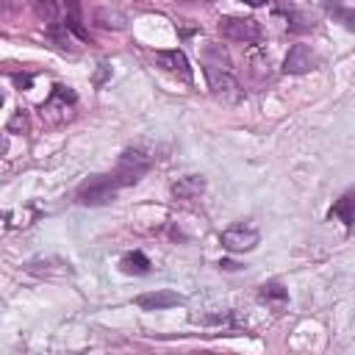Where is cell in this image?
<instances>
[{
  "label": "cell",
  "instance_id": "obj_1",
  "mask_svg": "<svg viewBox=\"0 0 355 355\" xmlns=\"http://www.w3.org/2000/svg\"><path fill=\"white\" fill-rule=\"evenodd\" d=\"M119 194V183L114 180V175H92L86 178L80 186H78V202L80 205H89V208H97V205H108L114 202Z\"/></svg>",
  "mask_w": 355,
  "mask_h": 355
},
{
  "label": "cell",
  "instance_id": "obj_2",
  "mask_svg": "<svg viewBox=\"0 0 355 355\" xmlns=\"http://www.w3.org/2000/svg\"><path fill=\"white\" fill-rule=\"evenodd\" d=\"M150 166H153V161H150V155L144 153V150H139V147H130V150H125L122 155H119V161H116V166H114V180L119 183V189L122 186H133V183H139L147 172H150Z\"/></svg>",
  "mask_w": 355,
  "mask_h": 355
},
{
  "label": "cell",
  "instance_id": "obj_3",
  "mask_svg": "<svg viewBox=\"0 0 355 355\" xmlns=\"http://www.w3.org/2000/svg\"><path fill=\"white\" fill-rule=\"evenodd\" d=\"M219 241H222V247L227 250V252H250V250H255L258 244H261V233H258V227L252 225V222H236V225H230L227 230H222V236H219Z\"/></svg>",
  "mask_w": 355,
  "mask_h": 355
},
{
  "label": "cell",
  "instance_id": "obj_4",
  "mask_svg": "<svg viewBox=\"0 0 355 355\" xmlns=\"http://www.w3.org/2000/svg\"><path fill=\"white\" fill-rule=\"evenodd\" d=\"M216 31H219V36H225L230 42H241V44H252L261 39V25L252 17H222Z\"/></svg>",
  "mask_w": 355,
  "mask_h": 355
},
{
  "label": "cell",
  "instance_id": "obj_5",
  "mask_svg": "<svg viewBox=\"0 0 355 355\" xmlns=\"http://www.w3.org/2000/svg\"><path fill=\"white\" fill-rule=\"evenodd\" d=\"M319 67V55L308 44H291V50L283 58V72L288 75H305Z\"/></svg>",
  "mask_w": 355,
  "mask_h": 355
},
{
  "label": "cell",
  "instance_id": "obj_6",
  "mask_svg": "<svg viewBox=\"0 0 355 355\" xmlns=\"http://www.w3.org/2000/svg\"><path fill=\"white\" fill-rule=\"evenodd\" d=\"M155 64H158L164 72L180 78V80H186V83H191V78H194V69H191V64H189V58H186L183 50H158V53H155Z\"/></svg>",
  "mask_w": 355,
  "mask_h": 355
},
{
  "label": "cell",
  "instance_id": "obj_7",
  "mask_svg": "<svg viewBox=\"0 0 355 355\" xmlns=\"http://www.w3.org/2000/svg\"><path fill=\"white\" fill-rule=\"evenodd\" d=\"M136 305L141 311H166L175 305H183V297L172 288H155V291H144L136 297Z\"/></svg>",
  "mask_w": 355,
  "mask_h": 355
},
{
  "label": "cell",
  "instance_id": "obj_8",
  "mask_svg": "<svg viewBox=\"0 0 355 355\" xmlns=\"http://www.w3.org/2000/svg\"><path fill=\"white\" fill-rule=\"evenodd\" d=\"M327 216L341 219V222H344V227H347L349 233H355V189L344 191V194H341V197H338V200L330 205Z\"/></svg>",
  "mask_w": 355,
  "mask_h": 355
},
{
  "label": "cell",
  "instance_id": "obj_9",
  "mask_svg": "<svg viewBox=\"0 0 355 355\" xmlns=\"http://www.w3.org/2000/svg\"><path fill=\"white\" fill-rule=\"evenodd\" d=\"M202 75L208 80V89L214 94H230L233 89H239L236 78L230 69H219V67H202Z\"/></svg>",
  "mask_w": 355,
  "mask_h": 355
},
{
  "label": "cell",
  "instance_id": "obj_10",
  "mask_svg": "<svg viewBox=\"0 0 355 355\" xmlns=\"http://www.w3.org/2000/svg\"><path fill=\"white\" fill-rule=\"evenodd\" d=\"M205 191V178L202 175H186V178H178L172 183V197L175 200H197L200 194Z\"/></svg>",
  "mask_w": 355,
  "mask_h": 355
},
{
  "label": "cell",
  "instance_id": "obj_11",
  "mask_svg": "<svg viewBox=\"0 0 355 355\" xmlns=\"http://www.w3.org/2000/svg\"><path fill=\"white\" fill-rule=\"evenodd\" d=\"M322 8L327 11V17H333V22L355 33V8H347L341 0H322Z\"/></svg>",
  "mask_w": 355,
  "mask_h": 355
},
{
  "label": "cell",
  "instance_id": "obj_12",
  "mask_svg": "<svg viewBox=\"0 0 355 355\" xmlns=\"http://www.w3.org/2000/svg\"><path fill=\"white\" fill-rule=\"evenodd\" d=\"M119 266H122V272H125V275H147L153 263H150V258H147L141 250H133V252L122 255Z\"/></svg>",
  "mask_w": 355,
  "mask_h": 355
},
{
  "label": "cell",
  "instance_id": "obj_13",
  "mask_svg": "<svg viewBox=\"0 0 355 355\" xmlns=\"http://www.w3.org/2000/svg\"><path fill=\"white\" fill-rule=\"evenodd\" d=\"M94 25L103 31H125V17L111 8H97L94 11Z\"/></svg>",
  "mask_w": 355,
  "mask_h": 355
},
{
  "label": "cell",
  "instance_id": "obj_14",
  "mask_svg": "<svg viewBox=\"0 0 355 355\" xmlns=\"http://www.w3.org/2000/svg\"><path fill=\"white\" fill-rule=\"evenodd\" d=\"M47 36L53 39V44H58L64 53H75V44H72V31L64 25V22H50V28H47Z\"/></svg>",
  "mask_w": 355,
  "mask_h": 355
},
{
  "label": "cell",
  "instance_id": "obj_15",
  "mask_svg": "<svg viewBox=\"0 0 355 355\" xmlns=\"http://www.w3.org/2000/svg\"><path fill=\"white\" fill-rule=\"evenodd\" d=\"M258 297L266 300V302H277V305H283V302L288 300V288H286L283 283H277V280H269V283L261 286Z\"/></svg>",
  "mask_w": 355,
  "mask_h": 355
},
{
  "label": "cell",
  "instance_id": "obj_16",
  "mask_svg": "<svg viewBox=\"0 0 355 355\" xmlns=\"http://www.w3.org/2000/svg\"><path fill=\"white\" fill-rule=\"evenodd\" d=\"M33 8L42 19L47 22H55V14H58V0H33Z\"/></svg>",
  "mask_w": 355,
  "mask_h": 355
},
{
  "label": "cell",
  "instance_id": "obj_17",
  "mask_svg": "<svg viewBox=\"0 0 355 355\" xmlns=\"http://www.w3.org/2000/svg\"><path fill=\"white\" fill-rule=\"evenodd\" d=\"M61 6L67 8V17L80 19V0H61Z\"/></svg>",
  "mask_w": 355,
  "mask_h": 355
},
{
  "label": "cell",
  "instance_id": "obj_18",
  "mask_svg": "<svg viewBox=\"0 0 355 355\" xmlns=\"http://www.w3.org/2000/svg\"><path fill=\"white\" fill-rule=\"evenodd\" d=\"M219 266H222V269H239L236 261H219Z\"/></svg>",
  "mask_w": 355,
  "mask_h": 355
},
{
  "label": "cell",
  "instance_id": "obj_19",
  "mask_svg": "<svg viewBox=\"0 0 355 355\" xmlns=\"http://www.w3.org/2000/svg\"><path fill=\"white\" fill-rule=\"evenodd\" d=\"M239 3H247V6H252V8H258V6H263L266 0H239Z\"/></svg>",
  "mask_w": 355,
  "mask_h": 355
}]
</instances>
